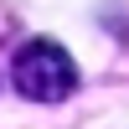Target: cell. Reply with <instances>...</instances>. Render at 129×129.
Instances as JSON below:
<instances>
[{
  "mask_svg": "<svg viewBox=\"0 0 129 129\" xmlns=\"http://www.w3.org/2000/svg\"><path fill=\"white\" fill-rule=\"evenodd\" d=\"M10 83L31 103H62L78 93V67L57 41H26L10 62Z\"/></svg>",
  "mask_w": 129,
  "mask_h": 129,
  "instance_id": "obj_1",
  "label": "cell"
}]
</instances>
